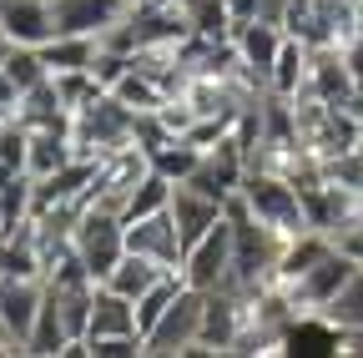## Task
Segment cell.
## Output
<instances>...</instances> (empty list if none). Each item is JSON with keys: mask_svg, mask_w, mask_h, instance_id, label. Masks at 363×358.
Returning <instances> with one entry per match:
<instances>
[{"mask_svg": "<svg viewBox=\"0 0 363 358\" xmlns=\"http://www.w3.org/2000/svg\"><path fill=\"white\" fill-rule=\"evenodd\" d=\"M172 192H177V182L172 177H162L157 167L136 182V192L126 197V207H121V222H136V217H152V212H162V207H172Z\"/></svg>", "mask_w": 363, "mask_h": 358, "instance_id": "27", "label": "cell"}, {"mask_svg": "<svg viewBox=\"0 0 363 358\" xmlns=\"http://www.w3.org/2000/svg\"><path fill=\"white\" fill-rule=\"evenodd\" d=\"M202 313H207V293L187 283V288L172 298V308L152 323V333H147V358H177V353L192 358L197 343H202Z\"/></svg>", "mask_w": 363, "mask_h": 358, "instance_id": "5", "label": "cell"}, {"mask_svg": "<svg viewBox=\"0 0 363 358\" xmlns=\"http://www.w3.org/2000/svg\"><path fill=\"white\" fill-rule=\"evenodd\" d=\"M71 247H76V257H81L86 273L96 278V283H106L111 267L126 257V222H121V212L86 207L81 222H76V233H71Z\"/></svg>", "mask_w": 363, "mask_h": 358, "instance_id": "4", "label": "cell"}, {"mask_svg": "<svg viewBox=\"0 0 363 358\" xmlns=\"http://www.w3.org/2000/svg\"><path fill=\"white\" fill-rule=\"evenodd\" d=\"M76 157L71 131H30V152H26V172L30 177H51Z\"/></svg>", "mask_w": 363, "mask_h": 358, "instance_id": "22", "label": "cell"}, {"mask_svg": "<svg viewBox=\"0 0 363 358\" xmlns=\"http://www.w3.org/2000/svg\"><path fill=\"white\" fill-rule=\"evenodd\" d=\"M11 116H16V101H0V126H6Z\"/></svg>", "mask_w": 363, "mask_h": 358, "instance_id": "41", "label": "cell"}, {"mask_svg": "<svg viewBox=\"0 0 363 358\" xmlns=\"http://www.w3.org/2000/svg\"><path fill=\"white\" fill-rule=\"evenodd\" d=\"M313 323H323L328 333H338V328H363V267L338 288V298H333L323 313H318Z\"/></svg>", "mask_w": 363, "mask_h": 358, "instance_id": "26", "label": "cell"}, {"mask_svg": "<svg viewBox=\"0 0 363 358\" xmlns=\"http://www.w3.org/2000/svg\"><path fill=\"white\" fill-rule=\"evenodd\" d=\"M0 66H6V76H11V86H16V91H30L35 81H45V76H51V66H45L40 46H11V56L0 61Z\"/></svg>", "mask_w": 363, "mask_h": 358, "instance_id": "32", "label": "cell"}, {"mask_svg": "<svg viewBox=\"0 0 363 358\" xmlns=\"http://www.w3.org/2000/svg\"><path fill=\"white\" fill-rule=\"evenodd\" d=\"M323 252H333V237H328V233H318V228L288 237V242H283V257H278V288H288L293 278H303Z\"/></svg>", "mask_w": 363, "mask_h": 358, "instance_id": "21", "label": "cell"}, {"mask_svg": "<svg viewBox=\"0 0 363 358\" xmlns=\"http://www.w3.org/2000/svg\"><path fill=\"white\" fill-rule=\"evenodd\" d=\"M71 343H76V338H71V328H66V313H61L56 293L45 288V303H40V313H35V328H30L26 353H30V358H61Z\"/></svg>", "mask_w": 363, "mask_h": 358, "instance_id": "20", "label": "cell"}, {"mask_svg": "<svg viewBox=\"0 0 363 358\" xmlns=\"http://www.w3.org/2000/svg\"><path fill=\"white\" fill-rule=\"evenodd\" d=\"M303 91L318 96V101H328V106H353L358 101V81L343 61V46H313L308 51V81H303Z\"/></svg>", "mask_w": 363, "mask_h": 358, "instance_id": "13", "label": "cell"}, {"mask_svg": "<svg viewBox=\"0 0 363 358\" xmlns=\"http://www.w3.org/2000/svg\"><path fill=\"white\" fill-rule=\"evenodd\" d=\"M111 91H116V96H121V101H126L131 111H162V106L172 101V91H167V86H162V81H157L152 71H142L136 61L126 66V76H121V81L111 86Z\"/></svg>", "mask_w": 363, "mask_h": 358, "instance_id": "25", "label": "cell"}, {"mask_svg": "<svg viewBox=\"0 0 363 358\" xmlns=\"http://www.w3.org/2000/svg\"><path fill=\"white\" fill-rule=\"evenodd\" d=\"M56 91H61V101H66V111L76 116L81 106H91L106 86L96 81V71H56Z\"/></svg>", "mask_w": 363, "mask_h": 358, "instance_id": "33", "label": "cell"}, {"mask_svg": "<svg viewBox=\"0 0 363 358\" xmlns=\"http://www.w3.org/2000/svg\"><path fill=\"white\" fill-rule=\"evenodd\" d=\"M116 333H142V328H136V303L121 298L116 288L96 283V298H91V323H86V343L116 338Z\"/></svg>", "mask_w": 363, "mask_h": 358, "instance_id": "19", "label": "cell"}, {"mask_svg": "<svg viewBox=\"0 0 363 358\" xmlns=\"http://www.w3.org/2000/svg\"><path fill=\"white\" fill-rule=\"evenodd\" d=\"M293 6V0H257V21H272V26H283V11Z\"/></svg>", "mask_w": 363, "mask_h": 358, "instance_id": "38", "label": "cell"}, {"mask_svg": "<svg viewBox=\"0 0 363 358\" xmlns=\"http://www.w3.org/2000/svg\"><path fill=\"white\" fill-rule=\"evenodd\" d=\"M96 51H101L96 35H51V40L40 46V56H45V66H51V76H56V71H91Z\"/></svg>", "mask_w": 363, "mask_h": 358, "instance_id": "23", "label": "cell"}, {"mask_svg": "<svg viewBox=\"0 0 363 358\" xmlns=\"http://www.w3.org/2000/svg\"><path fill=\"white\" fill-rule=\"evenodd\" d=\"M308 51L313 46H303V40H283V51H278V66H272V86L267 91H278V96H298L303 91V81H308Z\"/></svg>", "mask_w": 363, "mask_h": 358, "instance_id": "29", "label": "cell"}, {"mask_svg": "<svg viewBox=\"0 0 363 358\" xmlns=\"http://www.w3.org/2000/svg\"><path fill=\"white\" fill-rule=\"evenodd\" d=\"M247 303L252 298H242L233 288H212L207 293V313H202V343H197V353H233L238 338H242V328H247Z\"/></svg>", "mask_w": 363, "mask_h": 358, "instance_id": "12", "label": "cell"}, {"mask_svg": "<svg viewBox=\"0 0 363 358\" xmlns=\"http://www.w3.org/2000/svg\"><path fill=\"white\" fill-rule=\"evenodd\" d=\"M247 167H252V162H247L242 142H238V137H222L217 147H207V152H202V162H197V172L187 177V182H192L197 192H207V197L227 202V197H238Z\"/></svg>", "mask_w": 363, "mask_h": 358, "instance_id": "9", "label": "cell"}, {"mask_svg": "<svg viewBox=\"0 0 363 358\" xmlns=\"http://www.w3.org/2000/svg\"><path fill=\"white\" fill-rule=\"evenodd\" d=\"M182 11L192 21V35H212V40H227L238 30L233 11H227V0H182Z\"/></svg>", "mask_w": 363, "mask_h": 358, "instance_id": "30", "label": "cell"}, {"mask_svg": "<svg viewBox=\"0 0 363 358\" xmlns=\"http://www.w3.org/2000/svg\"><path fill=\"white\" fill-rule=\"evenodd\" d=\"M16 121L30 126V131H71V111H66V101L56 91V76L35 81L30 91L16 96Z\"/></svg>", "mask_w": 363, "mask_h": 358, "instance_id": "18", "label": "cell"}, {"mask_svg": "<svg viewBox=\"0 0 363 358\" xmlns=\"http://www.w3.org/2000/svg\"><path fill=\"white\" fill-rule=\"evenodd\" d=\"M0 26L16 46H45L56 35V11L51 0H0Z\"/></svg>", "mask_w": 363, "mask_h": 358, "instance_id": "17", "label": "cell"}, {"mask_svg": "<svg viewBox=\"0 0 363 358\" xmlns=\"http://www.w3.org/2000/svg\"><path fill=\"white\" fill-rule=\"evenodd\" d=\"M40 303H45V278H6L0 273V338H6L11 353H26Z\"/></svg>", "mask_w": 363, "mask_h": 358, "instance_id": "8", "label": "cell"}, {"mask_svg": "<svg viewBox=\"0 0 363 358\" xmlns=\"http://www.w3.org/2000/svg\"><path fill=\"white\" fill-rule=\"evenodd\" d=\"M227 11H233V21H252L257 16V0H227Z\"/></svg>", "mask_w": 363, "mask_h": 358, "instance_id": "39", "label": "cell"}, {"mask_svg": "<svg viewBox=\"0 0 363 358\" xmlns=\"http://www.w3.org/2000/svg\"><path fill=\"white\" fill-rule=\"evenodd\" d=\"M0 222H6V217H0Z\"/></svg>", "mask_w": 363, "mask_h": 358, "instance_id": "42", "label": "cell"}, {"mask_svg": "<svg viewBox=\"0 0 363 358\" xmlns=\"http://www.w3.org/2000/svg\"><path fill=\"white\" fill-rule=\"evenodd\" d=\"M172 217H177V233H182V242H202L217 222L227 217V202H217V197H207V192H197L192 182H177V192H172Z\"/></svg>", "mask_w": 363, "mask_h": 358, "instance_id": "16", "label": "cell"}, {"mask_svg": "<svg viewBox=\"0 0 363 358\" xmlns=\"http://www.w3.org/2000/svg\"><path fill=\"white\" fill-rule=\"evenodd\" d=\"M26 152H30V126H21L11 116L6 126H0V162H11V167L26 172Z\"/></svg>", "mask_w": 363, "mask_h": 358, "instance_id": "35", "label": "cell"}, {"mask_svg": "<svg viewBox=\"0 0 363 358\" xmlns=\"http://www.w3.org/2000/svg\"><path fill=\"white\" fill-rule=\"evenodd\" d=\"M182 288H187V278H182V267H172V273H162L142 298H136V328H142V338L152 333V323L162 318V313L172 308V298L182 293Z\"/></svg>", "mask_w": 363, "mask_h": 358, "instance_id": "28", "label": "cell"}, {"mask_svg": "<svg viewBox=\"0 0 363 358\" xmlns=\"http://www.w3.org/2000/svg\"><path fill=\"white\" fill-rule=\"evenodd\" d=\"M283 30H288L293 40H303V46H323V30H318L313 0H293V6L283 11Z\"/></svg>", "mask_w": 363, "mask_h": 358, "instance_id": "34", "label": "cell"}, {"mask_svg": "<svg viewBox=\"0 0 363 358\" xmlns=\"http://www.w3.org/2000/svg\"><path fill=\"white\" fill-rule=\"evenodd\" d=\"M333 242H338V247H343V252H348V257L363 267V217H358V222H348V228H343Z\"/></svg>", "mask_w": 363, "mask_h": 358, "instance_id": "37", "label": "cell"}, {"mask_svg": "<svg viewBox=\"0 0 363 358\" xmlns=\"http://www.w3.org/2000/svg\"><path fill=\"white\" fill-rule=\"evenodd\" d=\"M197 162H202V147L187 142V137H172V142H162V147L152 152V167H157L162 177H172V182H187V177L197 172Z\"/></svg>", "mask_w": 363, "mask_h": 358, "instance_id": "31", "label": "cell"}, {"mask_svg": "<svg viewBox=\"0 0 363 358\" xmlns=\"http://www.w3.org/2000/svg\"><path fill=\"white\" fill-rule=\"evenodd\" d=\"M233 40H238V56H242V76L257 86V91H267V86H272V66H278V51H283L288 30L252 16V21H238Z\"/></svg>", "mask_w": 363, "mask_h": 358, "instance_id": "11", "label": "cell"}, {"mask_svg": "<svg viewBox=\"0 0 363 358\" xmlns=\"http://www.w3.org/2000/svg\"><path fill=\"white\" fill-rule=\"evenodd\" d=\"M293 111H298V131H303V147L318 167H333L343 162L348 152H358L363 142V121L353 106H328V101H318L308 91L293 96Z\"/></svg>", "mask_w": 363, "mask_h": 358, "instance_id": "1", "label": "cell"}, {"mask_svg": "<svg viewBox=\"0 0 363 358\" xmlns=\"http://www.w3.org/2000/svg\"><path fill=\"white\" fill-rule=\"evenodd\" d=\"M126 247L142 252V257H152V262H162V267H182V257H187V242H182V233H177L172 207L126 222Z\"/></svg>", "mask_w": 363, "mask_h": 358, "instance_id": "14", "label": "cell"}, {"mask_svg": "<svg viewBox=\"0 0 363 358\" xmlns=\"http://www.w3.org/2000/svg\"><path fill=\"white\" fill-rule=\"evenodd\" d=\"M147 172H152V157H147V147H136V142L121 147V152H111V157H101L86 207H111V212H121L126 197L136 192V182H142Z\"/></svg>", "mask_w": 363, "mask_h": 358, "instance_id": "7", "label": "cell"}, {"mask_svg": "<svg viewBox=\"0 0 363 358\" xmlns=\"http://www.w3.org/2000/svg\"><path fill=\"white\" fill-rule=\"evenodd\" d=\"M238 197H242V207H247L257 222H267L272 233H283V237L308 233V207H303V192H298L293 177L267 172V167H247Z\"/></svg>", "mask_w": 363, "mask_h": 358, "instance_id": "2", "label": "cell"}, {"mask_svg": "<svg viewBox=\"0 0 363 358\" xmlns=\"http://www.w3.org/2000/svg\"><path fill=\"white\" fill-rule=\"evenodd\" d=\"M136 0H51L56 35H106L131 16Z\"/></svg>", "mask_w": 363, "mask_h": 358, "instance_id": "15", "label": "cell"}, {"mask_svg": "<svg viewBox=\"0 0 363 358\" xmlns=\"http://www.w3.org/2000/svg\"><path fill=\"white\" fill-rule=\"evenodd\" d=\"M353 273H358V262L333 242V252H323L303 278H293L283 293H288V303H293V313H298V323H313L318 313H323V308L338 298V288H343Z\"/></svg>", "mask_w": 363, "mask_h": 358, "instance_id": "6", "label": "cell"}, {"mask_svg": "<svg viewBox=\"0 0 363 358\" xmlns=\"http://www.w3.org/2000/svg\"><path fill=\"white\" fill-rule=\"evenodd\" d=\"M162 273H172V267H162V262H152V257H142V252H131V247H126V257L111 267L106 288H116L121 298H131V303H136V298H142V293L162 278Z\"/></svg>", "mask_w": 363, "mask_h": 358, "instance_id": "24", "label": "cell"}, {"mask_svg": "<svg viewBox=\"0 0 363 358\" xmlns=\"http://www.w3.org/2000/svg\"><path fill=\"white\" fill-rule=\"evenodd\" d=\"M227 273H233V217H222L217 228L187 247V257H182V278H187L192 288L212 293L227 283Z\"/></svg>", "mask_w": 363, "mask_h": 358, "instance_id": "10", "label": "cell"}, {"mask_svg": "<svg viewBox=\"0 0 363 358\" xmlns=\"http://www.w3.org/2000/svg\"><path fill=\"white\" fill-rule=\"evenodd\" d=\"M71 142H76V157L101 162V157H111V152L136 142V111L116 91H101L91 106H81L71 116Z\"/></svg>", "mask_w": 363, "mask_h": 358, "instance_id": "3", "label": "cell"}, {"mask_svg": "<svg viewBox=\"0 0 363 358\" xmlns=\"http://www.w3.org/2000/svg\"><path fill=\"white\" fill-rule=\"evenodd\" d=\"M126 66H131V56H121V51H106V46L96 51V61H91V71H96V81L106 86V91H111V86H116L121 76H126Z\"/></svg>", "mask_w": 363, "mask_h": 358, "instance_id": "36", "label": "cell"}, {"mask_svg": "<svg viewBox=\"0 0 363 358\" xmlns=\"http://www.w3.org/2000/svg\"><path fill=\"white\" fill-rule=\"evenodd\" d=\"M11 46H16V40L6 35V26H0V61H6V56H11Z\"/></svg>", "mask_w": 363, "mask_h": 358, "instance_id": "40", "label": "cell"}]
</instances>
